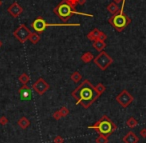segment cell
Returning a JSON list of instances; mask_svg holds the SVG:
<instances>
[{
    "instance_id": "12",
    "label": "cell",
    "mask_w": 146,
    "mask_h": 143,
    "mask_svg": "<svg viewBox=\"0 0 146 143\" xmlns=\"http://www.w3.org/2000/svg\"><path fill=\"white\" fill-rule=\"evenodd\" d=\"M7 11H8V13L13 17V18H16V17H18L19 15L22 14L23 8L19 5V3L13 2L12 4L7 8Z\"/></svg>"
},
{
    "instance_id": "4",
    "label": "cell",
    "mask_w": 146,
    "mask_h": 143,
    "mask_svg": "<svg viewBox=\"0 0 146 143\" xmlns=\"http://www.w3.org/2000/svg\"><path fill=\"white\" fill-rule=\"evenodd\" d=\"M124 3H125V0L122 1V7L119 10V12L112 15V16L108 19L109 24L111 25L117 32H122V31L131 23V18H130L123 10Z\"/></svg>"
},
{
    "instance_id": "27",
    "label": "cell",
    "mask_w": 146,
    "mask_h": 143,
    "mask_svg": "<svg viewBox=\"0 0 146 143\" xmlns=\"http://www.w3.org/2000/svg\"><path fill=\"white\" fill-rule=\"evenodd\" d=\"M52 117L55 119V120H60V119L62 118V116H61V114H60V113H59V111H58V110L55 111V112L53 113Z\"/></svg>"
},
{
    "instance_id": "7",
    "label": "cell",
    "mask_w": 146,
    "mask_h": 143,
    "mask_svg": "<svg viewBox=\"0 0 146 143\" xmlns=\"http://www.w3.org/2000/svg\"><path fill=\"white\" fill-rule=\"evenodd\" d=\"M31 34V31L28 29V27L25 24H21L16 30L13 32V36L17 39L20 43H25L29 39V36Z\"/></svg>"
},
{
    "instance_id": "21",
    "label": "cell",
    "mask_w": 146,
    "mask_h": 143,
    "mask_svg": "<svg viewBox=\"0 0 146 143\" xmlns=\"http://www.w3.org/2000/svg\"><path fill=\"white\" fill-rule=\"evenodd\" d=\"M18 80L20 81V83L22 85H24V84H27V83L30 81V76H29L27 73H22V74L20 75V76L18 77Z\"/></svg>"
},
{
    "instance_id": "28",
    "label": "cell",
    "mask_w": 146,
    "mask_h": 143,
    "mask_svg": "<svg viewBox=\"0 0 146 143\" xmlns=\"http://www.w3.org/2000/svg\"><path fill=\"white\" fill-rule=\"evenodd\" d=\"M139 134L142 138H146V128H142L141 130H140Z\"/></svg>"
},
{
    "instance_id": "17",
    "label": "cell",
    "mask_w": 146,
    "mask_h": 143,
    "mask_svg": "<svg viewBox=\"0 0 146 143\" xmlns=\"http://www.w3.org/2000/svg\"><path fill=\"white\" fill-rule=\"evenodd\" d=\"M93 59H94V55L92 54L91 52H89V51L83 53L81 56V61L83 63H89V62H91Z\"/></svg>"
},
{
    "instance_id": "5",
    "label": "cell",
    "mask_w": 146,
    "mask_h": 143,
    "mask_svg": "<svg viewBox=\"0 0 146 143\" xmlns=\"http://www.w3.org/2000/svg\"><path fill=\"white\" fill-rule=\"evenodd\" d=\"M93 62L100 70L105 71L106 69L113 63V59H112V57L110 56L108 53H106L105 51L103 50V51H101V52H99V54H98L97 56L94 57Z\"/></svg>"
},
{
    "instance_id": "29",
    "label": "cell",
    "mask_w": 146,
    "mask_h": 143,
    "mask_svg": "<svg viewBox=\"0 0 146 143\" xmlns=\"http://www.w3.org/2000/svg\"><path fill=\"white\" fill-rule=\"evenodd\" d=\"M86 3V0H78V4L79 5H84Z\"/></svg>"
},
{
    "instance_id": "22",
    "label": "cell",
    "mask_w": 146,
    "mask_h": 143,
    "mask_svg": "<svg viewBox=\"0 0 146 143\" xmlns=\"http://www.w3.org/2000/svg\"><path fill=\"white\" fill-rule=\"evenodd\" d=\"M109 142V139H108V136L103 134H100L97 138L95 139V143H108Z\"/></svg>"
},
{
    "instance_id": "18",
    "label": "cell",
    "mask_w": 146,
    "mask_h": 143,
    "mask_svg": "<svg viewBox=\"0 0 146 143\" xmlns=\"http://www.w3.org/2000/svg\"><path fill=\"white\" fill-rule=\"evenodd\" d=\"M28 40L30 41L32 44H37V43L40 41V34L37 32H31Z\"/></svg>"
},
{
    "instance_id": "16",
    "label": "cell",
    "mask_w": 146,
    "mask_h": 143,
    "mask_svg": "<svg viewBox=\"0 0 146 143\" xmlns=\"http://www.w3.org/2000/svg\"><path fill=\"white\" fill-rule=\"evenodd\" d=\"M107 11L108 12H110L112 15H114V14H116V13H118L119 12V10H120V8H119V6H118V4H116V3H114L113 1H112L111 3H109V4L107 5Z\"/></svg>"
},
{
    "instance_id": "24",
    "label": "cell",
    "mask_w": 146,
    "mask_h": 143,
    "mask_svg": "<svg viewBox=\"0 0 146 143\" xmlns=\"http://www.w3.org/2000/svg\"><path fill=\"white\" fill-rule=\"evenodd\" d=\"M58 111H59V113L61 114V116H62V118H63V117L68 116L69 113H70V110H69V109L67 108V107H65V106H62Z\"/></svg>"
},
{
    "instance_id": "11",
    "label": "cell",
    "mask_w": 146,
    "mask_h": 143,
    "mask_svg": "<svg viewBox=\"0 0 146 143\" xmlns=\"http://www.w3.org/2000/svg\"><path fill=\"white\" fill-rule=\"evenodd\" d=\"M18 94L22 101H29L32 98L31 88L27 84L22 85V87H20V88L18 89Z\"/></svg>"
},
{
    "instance_id": "8",
    "label": "cell",
    "mask_w": 146,
    "mask_h": 143,
    "mask_svg": "<svg viewBox=\"0 0 146 143\" xmlns=\"http://www.w3.org/2000/svg\"><path fill=\"white\" fill-rule=\"evenodd\" d=\"M134 100V97L128 92L126 89H123L119 94L116 96V101L122 107V108H127Z\"/></svg>"
},
{
    "instance_id": "1",
    "label": "cell",
    "mask_w": 146,
    "mask_h": 143,
    "mask_svg": "<svg viewBox=\"0 0 146 143\" xmlns=\"http://www.w3.org/2000/svg\"><path fill=\"white\" fill-rule=\"evenodd\" d=\"M71 96L75 99L76 105H81L83 108L87 109L99 98L100 95L96 91L95 86L86 79L71 92Z\"/></svg>"
},
{
    "instance_id": "26",
    "label": "cell",
    "mask_w": 146,
    "mask_h": 143,
    "mask_svg": "<svg viewBox=\"0 0 146 143\" xmlns=\"http://www.w3.org/2000/svg\"><path fill=\"white\" fill-rule=\"evenodd\" d=\"M8 121H9L8 118H7L6 116H4V115L0 117V124L3 125V126H5V125H6L7 123H8Z\"/></svg>"
},
{
    "instance_id": "9",
    "label": "cell",
    "mask_w": 146,
    "mask_h": 143,
    "mask_svg": "<svg viewBox=\"0 0 146 143\" xmlns=\"http://www.w3.org/2000/svg\"><path fill=\"white\" fill-rule=\"evenodd\" d=\"M32 88L37 94L42 96V95H44V93L50 88V85H49L43 78H39L38 80H36L33 83Z\"/></svg>"
},
{
    "instance_id": "19",
    "label": "cell",
    "mask_w": 146,
    "mask_h": 143,
    "mask_svg": "<svg viewBox=\"0 0 146 143\" xmlns=\"http://www.w3.org/2000/svg\"><path fill=\"white\" fill-rule=\"evenodd\" d=\"M70 78L74 83H79L80 81L82 80V75L79 73V71H74V72L71 74Z\"/></svg>"
},
{
    "instance_id": "14",
    "label": "cell",
    "mask_w": 146,
    "mask_h": 143,
    "mask_svg": "<svg viewBox=\"0 0 146 143\" xmlns=\"http://www.w3.org/2000/svg\"><path fill=\"white\" fill-rule=\"evenodd\" d=\"M92 46H93V48L95 49L96 51H98V52H101V51H103L104 49H105L106 42L104 40H100V39H98V40L93 41V43H92Z\"/></svg>"
},
{
    "instance_id": "15",
    "label": "cell",
    "mask_w": 146,
    "mask_h": 143,
    "mask_svg": "<svg viewBox=\"0 0 146 143\" xmlns=\"http://www.w3.org/2000/svg\"><path fill=\"white\" fill-rule=\"evenodd\" d=\"M17 124L19 125V127H20L21 129H26L30 126V120H29L27 117L23 116L17 121Z\"/></svg>"
},
{
    "instance_id": "30",
    "label": "cell",
    "mask_w": 146,
    "mask_h": 143,
    "mask_svg": "<svg viewBox=\"0 0 146 143\" xmlns=\"http://www.w3.org/2000/svg\"><path fill=\"white\" fill-rule=\"evenodd\" d=\"M123 0H113V2L116 3V4H119V3H121Z\"/></svg>"
},
{
    "instance_id": "31",
    "label": "cell",
    "mask_w": 146,
    "mask_h": 143,
    "mask_svg": "<svg viewBox=\"0 0 146 143\" xmlns=\"http://www.w3.org/2000/svg\"><path fill=\"white\" fill-rule=\"evenodd\" d=\"M2 45H3V43H2V41L0 40V48H1V47H2Z\"/></svg>"
},
{
    "instance_id": "13",
    "label": "cell",
    "mask_w": 146,
    "mask_h": 143,
    "mask_svg": "<svg viewBox=\"0 0 146 143\" xmlns=\"http://www.w3.org/2000/svg\"><path fill=\"white\" fill-rule=\"evenodd\" d=\"M122 140H123L124 143H138L139 138H138V136L133 132V131H129V132H127L125 135H124Z\"/></svg>"
},
{
    "instance_id": "10",
    "label": "cell",
    "mask_w": 146,
    "mask_h": 143,
    "mask_svg": "<svg viewBox=\"0 0 146 143\" xmlns=\"http://www.w3.org/2000/svg\"><path fill=\"white\" fill-rule=\"evenodd\" d=\"M86 37H87V39H89V40H91V41H95V40H98V39L105 41L106 39H107V35L97 28L92 29V30L86 35Z\"/></svg>"
},
{
    "instance_id": "32",
    "label": "cell",
    "mask_w": 146,
    "mask_h": 143,
    "mask_svg": "<svg viewBox=\"0 0 146 143\" xmlns=\"http://www.w3.org/2000/svg\"><path fill=\"white\" fill-rule=\"evenodd\" d=\"M2 4H3V2H2V0H0V7L2 6Z\"/></svg>"
},
{
    "instance_id": "2",
    "label": "cell",
    "mask_w": 146,
    "mask_h": 143,
    "mask_svg": "<svg viewBox=\"0 0 146 143\" xmlns=\"http://www.w3.org/2000/svg\"><path fill=\"white\" fill-rule=\"evenodd\" d=\"M75 8H76V6H74L69 0H62V1L59 2L58 4H57V6L53 9V12H54L63 22L68 21L72 14H78V15H84V16H88V17H93L92 14L78 12V11H76Z\"/></svg>"
},
{
    "instance_id": "6",
    "label": "cell",
    "mask_w": 146,
    "mask_h": 143,
    "mask_svg": "<svg viewBox=\"0 0 146 143\" xmlns=\"http://www.w3.org/2000/svg\"><path fill=\"white\" fill-rule=\"evenodd\" d=\"M48 26H79V24L78 23H74V24H50V23H47L42 17H37L31 23V27L33 28V30L39 34L42 33Z\"/></svg>"
},
{
    "instance_id": "23",
    "label": "cell",
    "mask_w": 146,
    "mask_h": 143,
    "mask_svg": "<svg viewBox=\"0 0 146 143\" xmlns=\"http://www.w3.org/2000/svg\"><path fill=\"white\" fill-rule=\"evenodd\" d=\"M95 89H96V91H97V93L98 94L101 96L102 94H103V92H105V90H106V87L104 86L102 83H98L97 85L95 86Z\"/></svg>"
},
{
    "instance_id": "20",
    "label": "cell",
    "mask_w": 146,
    "mask_h": 143,
    "mask_svg": "<svg viewBox=\"0 0 146 143\" xmlns=\"http://www.w3.org/2000/svg\"><path fill=\"white\" fill-rule=\"evenodd\" d=\"M138 125V121L135 119V117L131 116L126 120V126L129 127V128H134Z\"/></svg>"
},
{
    "instance_id": "3",
    "label": "cell",
    "mask_w": 146,
    "mask_h": 143,
    "mask_svg": "<svg viewBox=\"0 0 146 143\" xmlns=\"http://www.w3.org/2000/svg\"><path fill=\"white\" fill-rule=\"evenodd\" d=\"M87 128L92 129V130L98 132L99 134L109 136L114 131L117 130V125H116L107 115H103V116H102L99 120L96 121L94 124L87 126Z\"/></svg>"
},
{
    "instance_id": "25",
    "label": "cell",
    "mask_w": 146,
    "mask_h": 143,
    "mask_svg": "<svg viewBox=\"0 0 146 143\" xmlns=\"http://www.w3.org/2000/svg\"><path fill=\"white\" fill-rule=\"evenodd\" d=\"M53 143H64V139L60 136V135H57L53 139Z\"/></svg>"
}]
</instances>
